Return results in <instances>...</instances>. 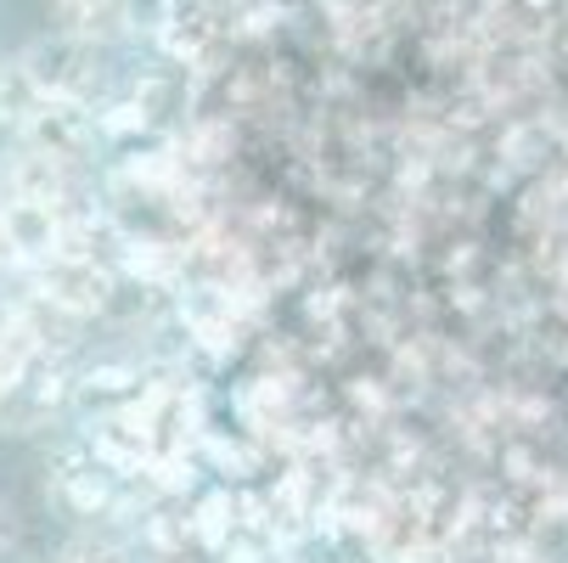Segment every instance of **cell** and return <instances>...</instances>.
Returning a JSON list of instances; mask_svg holds the SVG:
<instances>
[{
  "label": "cell",
  "instance_id": "6da1fadb",
  "mask_svg": "<svg viewBox=\"0 0 568 563\" xmlns=\"http://www.w3.org/2000/svg\"><path fill=\"white\" fill-rule=\"evenodd\" d=\"M29 282H34V299H45V304H57L62 315H79V321L108 310V299H113L108 265L91 260V254H68V249L34 260L29 265Z\"/></svg>",
  "mask_w": 568,
  "mask_h": 563
},
{
  "label": "cell",
  "instance_id": "7a4b0ae2",
  "mask_svg": "<svg viewBox=\"0 0 568 563\" xmlns=\"http://www.w3.org/2000/svg\"><path fill=\"white\" fill-rule=\"evenodd\" d=\"M23 68H29V79L45 91V97H68V102H85V91H91V79H97V40H79V34H51V40H40V46H29L23 57H18Z\"/></svg>",
  "mask_w": 568,
  "mask_h": 563
},
{
  "label": "cell",
  "instance_id": "3957f363",
  "mask_svg": "<svg viewBox=\"0 0 568 563\" xmlns=\"http://www.w3.org/2000/svg\"><path fill=\"white\" fill-rule=\"evenodd\" d=\"M57 406H62V372H57L51 355L23 361L7 383H0V429H7V434L45 429Z\"/></svg>",
  "mask_w": 568,
  "mask_h": 563
},
{
  "label": "cell",
  "instance_id": "52a82bcc",
  "mask_svg": "<svg viewBox=\"0 0 568 563\" xmlns=\"http://www.w3.org/2000/svg\"><path fill=\"white\" fill-rule=\"evenodd\" d=\"M12 535H18V519H12V507H7V502H0V546H7Z\"/></svg>",
  "mask_w": 568,
  "mask_h": 563
},
{
  "label": "cell",
  "instance_id": "8992f818",
  "mask_svg": "<svg viewBox=\"0 0 568 563\" xmlns=\"http://www.w3.org/2000/svg\"><path fill=\"white\" fill-rule=\"evenodd\" d=\"M158 563H214L192 535H181V541H164V535H158Z\"/></svg>",
  "mask_w": 568,
  "mask_h": 563
},
{
  "label": "cell",
  "instance_id": "5b68a950",
  "mask_svg": "<svg viewBox=\"0 0 568 563\" xmlns=\"http://www.w3.org/2000/svg\"><path fill=\"white\" fill-rule=\"evenodd\" d=\"M57 563H130V557H124V546H113L108 535H79V541L62 546Z\"/></svg>",
  "mask_w": 568,
  "mask_h": 563
},
{
  "label": "cell",
  "instance_id": "277c9868",
  "mask_svg": "<svg viewBox=\"0 0 568 563\" xmlns=\"http://www.w3.org/2000/svg\"><path fill=\"white\" fill-rule=\"evenodd\" d=\"M97 141V119L85 102H68V97H40V108L23 119V147L62 158V164H79Z\"/></svg>",
  "mask_w": 568,
  "mask_h": 563
}]
</instances>
